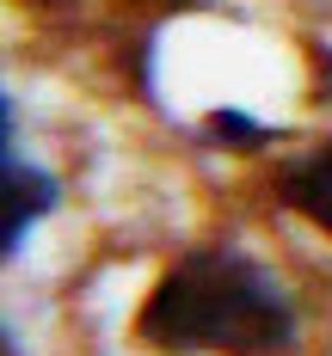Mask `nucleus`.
I'll return each instance as SVG.
<instances>
[{
    "instance_id": "obj_1",
    "label": "nucleus",
    "mask_w": 332,
    "mask_h": 356,
    "mask_svg": "<svg viewBox=\"0 0 332 356\" xmlns=\"http://www.w3.org/2000/svg\"><path fill=\"white\" fill-rule=\"evenodd\" d=\"M136 338L160 356H283L295 344V301L246 252H184L148 289Z\"/></svg>"
},
{
    "instance_id": "obj_2",
    "label": "nucleus",
    "mask_w": 332,
    "mask_h": 356,
    "mask_svg": "<svg viewBox=\"0 0 332 356\" xmlns=\"http://www.w3.org/2000/svg\"><path fill=\"white\" fill-rule=\"evenodd\" d=\"M277 197H283L295 215H308L314 227L332 234V142L283 160V166H277Z\"/></svg>"
},
{
    "instance_id": "obj_3",
    "label": "nucleus",
    "mask_w": 332,
    "mask_h": 356,
    "mask_svg": "<svg viewBox=\"0 0 332 356\" xmlns=\"http://www.w3.org/2000/svg\"><path fill=\"white\" fill-rule=\"evenodd\" d=\"M49 203H56V178L37 172V166H25V160L6 147V258L25 246V227L43 221Z\"/></svg>"
},
{
    "instance_id": "obj_4",
    "label": "nucleus",
    "mask_w": 332,
    "mask_h": 356,
    "mask_svg": "<svg viewBox=\"0 0 332 356\" xmlns=\"http://www.w3.org/2000/svg\"><path fill=\"white\" fill-rule=\"evenodd\" d=\"M216 136H221V142H234V147H264V142H271V129L253 123L246 111H216Z\"/></svg>"
},
{
    "instance_id": "obj_5",
    "label": "nucleus",
    "mask_w": 332,
    "mask_h": 356,
    "mask_svg": "<svg viewBox=\"0 0 332 356\" xmlns=\"http://www.w3.org/2000/svg\"><path fill=\"white\" fill-rule=\"evenodd\" d=\"M326 86H332V56H326Z\"/></svg>"
}]
</instances>
